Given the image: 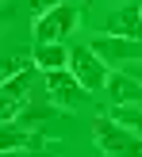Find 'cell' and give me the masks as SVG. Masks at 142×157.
Segmentation results:
<instances>
[{
  "label": "cell",
  "instance_id": "1",
  "mask_svg": "<svg viewBox=\"0 0 142 157\" xmlns=\"http://www.w3.org/2000/svg\"><path fill=\"white\" fill-rule=\"evenodd\" d=\"M92 138H96L104 157H142V134L119 127L112 115H100L92 123Z\"/></svg>",
  "mask_w": 142,
  "mask_h": 157
},
{
  "label": "cell",
  "instance_id": "2",
  "mask_svg": "<svg viewBox=\"0 0 142 157\" xmlns=\"http://www.w3.org/2000/svg\"><path fill=\"white\" fill-rule=\"evenodd\" d=\"M69 69H73V77L89 92H108L112 73H108V61L100 58L92 46H73V54H69Z\"/></svg>",
  "mask_w": 142,
  "mask_h": 157
},
{
  "label": "cell",
  "instance_id": "3",
  "mask_svg": "<svg viewBox=\"0 0 142 157\" xmlns=\"http://www.w3.org/2000/svg\"><path fill=\"white\" fill-rule=\"evenodd\" d=\"M46 92H50V104H54V107H65V111L81 107V100L89 96V88H85V84L73 77V69L46 73Z\"/></svg>",
  "mask_w": 142,
  "mask_h": 157
},
{
  "label": "cell",
  "instance_id": "4",
  "mask_svg": "<svg viewBox=\"0 0 142 157\" xmlns=\"http://www.w3.org/2000/svg\"><path fill=\"white\" fill-rule=\"evenodd\" d=\"M73 27H77V8L65 0L54 12H46L42 19H35V42H61Z\"/></svg>",
  "mask_w": 142,
  "mask_h": 157
},
{
  "label": "cell",
  "instance_id": "5",
  "mask_svg": "<svg viewBox=\"0 0 142 157\" xmlns=\"http://www.w3.org/2000/svg\"><path fill=\"white\" fill-rule=\"evenodd\" d=\"M89 46L108 65H119V61L135 65V61H142V42H135V38H119V35H104V31H100L96 38H89Z\"/></svg>",
  "mask_w": 142,
  "mask_h": 157
},
{
  "label": "cell",
  "instance_id": "6",
  "mask_svg": "<svg viewBox=\"0 0 142 157\" xmlns=\"http://www.w3.org/2000/svg\"><path fill=\"white\" fill-rule=\"evenodd\" d=\"M31 96H35V69H31V73H19V77H8L4 92H0V100H4V111H0L4 123H12L15 111L31 104Z\"/></svg>",
  "mask_w": 142,
  "mask_h": 157
},
{
  "label": "cell",
  "instance_id": "7",
  "mask_svg": "<svg viewBox=\"0 0 142 157\" xmlns=\"http://www.w3.org/2000/svg\"><path fill=\"white\" fill-rule=\"evenodd\" d=\"M104 35H119V38H135L142 42V8L127 4V8H115L104 23Z\"/></svg>",
  "mask_w": 142,
  "mask_h": 157
},
{
  "label": "cell",
  "instance_id": "8",
  "mask_svg": "<svg viewBox=\"0 0 142 157\" xmlns=\"http://www.w3.org/2000/svg\"><path fill=\"white\" fill-rule=\"evenodd\" d=\"M69 54L61 42H35V50H31V58H35V69H42V73H58V69H69Z\"/></svg>",
  "mask_w": 142,
  "mask_h": 157
},
{
  "label": "cell",
  "instance_id": "9",
  "mask_svg": "<svg viewBox=\"0 0 142 157\" xmlns=\"http://www.w3.org/2000/svg\"><path fill=\"white\" fill-rule=\"evenodd\" d=\"M108 96H112V104H123V107L142 104V81L131 77V73H115L108 81Z\"/></svg>",
  "mask_w": 142,
  "mask_h": 157
},
{
  "label": "cell",
  "instance_id": "10",
  "mask_svg": "<svg viewBox=\"0 0 142 157\" xmlns=\"http://www.w3.org/2000/svg\"><path fill=\"white\" fill-rule=\"evenodd\" d=\"M31 65H35L31 54H8L4 58V81L8 77H19V73H31Z\"/></svg>",
  "mask_w": 142,
  "mask_h": 157
},
{
  "label": "cell",
  "instance_id": "11",
  "mask_svg": "<svg viewBox=\"0 0 142 157\" xmlns=\"http://www.w3.org/2000/svg\"><path fill=\"white\" fill-rule=\"evenodd\" d=\"M58 4H65V0H19V8L31 15V19H42V15H46V12H54Z\"/></svg>",
  "mask_w": 142,
  "mask_h": 157
},
{
  "label": "cell",
  "instance_id": "12",
  "mask_svg": "<svg viewBox=\"0 0 142 157\" xmlns=\"http://www.w3.org/2000/svg\"><path fill=\"white\" fill-rule=\"evenodd\" d=\"M127 73H131V77H138V81H142V61H135V65H131Z\"/></svg>",
  "mask_w": 142,
  "mask_h": 157
}]
</instances>
